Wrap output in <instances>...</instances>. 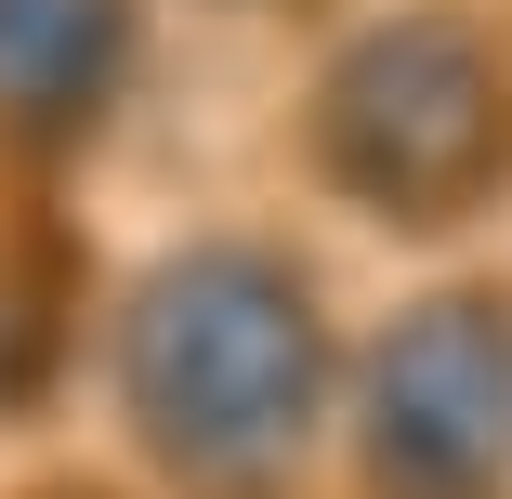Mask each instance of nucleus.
I'll use <instances>...</instances> for the list:
<instances>
[{"mask_svg": "<svg viewBox=\"0 0 512 499\" xmlns=\"http://www.w3.org/2000/svg\"><path fill=\"white\" fill-rule=\"evenodd\" d=\"M368 447L407 499H473L512 460V329L486 303H421L368 368Z\"/></svg>", "mask_w": 512, "mask_h": 499, "instance_id": "nucleus-2", "label": "nucleus"}, {"mask_svg": "<svg viewBox=\"0 0 512 499\" xmlns=\"http://www.w3.org/2000/svg\"><path fill=\"white\" fill-rule=\"evenodd\" d=\"M132 394L171 460L263 473L316 408V316L276 263H171L132 316Z\"/></svg>", "mask_w": 512, "mask_h": 499, "instance_id": "nucleus-1", "label": "nucleus"}, {"mask_svg": "<svg viewBox=\"0 0 512 499\" xmlns=\"http://www.w3.org/2000/svg\"><path fill=\"white\" fill-rule=\"evenodd\" d=\"M329 145H355V171L381 197H434L447 171L486 184V158H499V79L447 27H381L355 53V79H329Z\"/></svg>", "mask_w": 512, "mask_h": 499, "instance_id": "nucleus-3", "label": "nucleus"}, {"mask_svg": "<svg viewBox=\"0 0 512 499\" xmlns=\"http://www.w3.org/2000/svg\"><path fill=\"white\" fill-rule=\"evenodd\" d=\"M132 53V0H0V119L66 132L119 92Z\"/></svg>", "mask_w": 512, "mask_h": 499, "instance_id": "nucleus-4", "label": "nucleus"}]
</instances>
